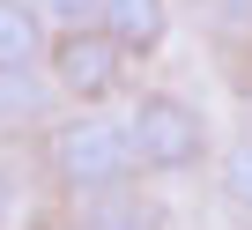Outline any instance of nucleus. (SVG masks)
Wrapping results in <instances>:
<instances>
[{"label": "nucleus", "instance_id": "f257e3e1", "mask_svg": "<svg viewBox=\"0 0 252 230\" xmlns=\"http://www.w3.org/2000/svg\"><path fill=\"white\" fill-rule=\"evenodd\" d=\"M37 156H45V178L60 186V200L141 186V156H134V134H126V111H111V104H67L37 134Z\"/></svg>", "mask_w": 252, "mask_h": 230}, {"label": "nucleus", "instance_id": "f03ea898", "mask_svg": "<svg viewBox=\"0 0 252 230\" xmlns=\"http://www.w3.org/2000/svg\"><path fill=\"white\" fill-rule=\"evenodd\" d=\"M126 134H134V156L149 178H193L208 164V111L178 89H141L126 104Z\"/></svg>", "mask_w": 252, "mask_h": 230}, {"label": "nucleus", "instance_id": "7ed1b4c3", "mask_svg": "<svg viewBox=\"0 0 252 230\" xmlns=\"http://www.w3.org/2000/svg\"><path fill=\"white\" fill-rule=\"evenodd\" d=\"M45 74H52L60 104H111L126 89V74H134V60H126L96 23H67L45 45Z\"/></svg>", "mask_w": 252, "mask_h": 230}, {"label": "nucleus", "instance_id": "20e7f679", "mask_svg": "<svg viewBox=\"0 0 252 230\" xmlns=\"http://www.w3.org/2000/svg\"><path fill=\"white\" fill-rule=\"evenodd\" d=\"M60 230H171V208L149 186H111V193H74L60 208Z\"/></svg>", "mask_w": 252, "mask_h": 230}, {"label": "nucleus", "instance_id": "39448f33", "mask_svg": "<svg viewBox=\"0 0 252 230\" xmlns=\"http://www.w3.org/2000/svg\"><path fill=\"white\" fill-rule=\"evenodd\" d=\"M126 60H156L171 45V0H96V15H89Z\"/></svg>", "mask_w": 252, "mask_h": 230}, {"label": "nucleus", "instance_id": "423d86ee", "mask_svg": "<svg viewBox=\"0 0 252 230\" xmlns=\"http://www.w3.org/2000/svg\"><path fill=\"white\" fill-rule=\"evenodd\" d=\"M45 45H52V23L30 8V0H0V74L45 67Z\"/></svg>", "mask_w": 252, "mask_h": 230}, {"label": "nucleus", "instance_id": "0eeeda50", "mask_svg": "<svg viewBox=\"0 0 252 230\" xmlns=\"http://www.w3.org/2000/svg\"><path fill=\"white\" fill-rule=\"evenodd\" d=\"M52 104H60V89H52V74L45 67H23V74H0V127H52Z\"/></svg>", "mask_w": 252, "mask_h": 230}, {"label": "nucleus", "instance_id": "6e6552de", "mask_svg": "<svg viewBox=\"0 0 252 230\" xmlns=\"http://www.w3.org/2000/svg\"><path fill=\"white\" fill-rule=\"evenodd\" d=\"M215 193H222L230 215L252 223V127H237V134L222 141V156H215Z\"/></svg>", "mask_w": 252, "mask_h": 230}, {"label": "nucleus", "instance_id": "1a4fd4ad", "mask_svg": "<svg viewBox=\"0 0 252 230\" xmlns=\"http://www.w3.org/2000/svg\"><path fill=\"white\" fill-rule=\"evenodd\" d=\"M193 23L222 45H252V0H193Z\"/></svg>", "mask_w": 252, "mask_h": 230}, {"label": "nucleus", "instance_id": "9d476101", "mask_svg": "<svg viewBox=\"0 0 252 230\" xmlns=\"http://www.w3.org/2000/svg\"><path fill=\"white\" fill-rule=\"evenodd\" d=\"M30 8H37L52 30H67V23H89V15H96V0H30Z\"/></svg>", "mask_w": 252, "mask_h": 230}, {"label": "nucleus", "instance_id": "9b49d317", "mask_svg": "<svg viewBox=\"0 0 252 230\" xmlns=\"http://www.w3.org/2000/svg\"><path fill=\"white\" fill-rule=\"evenodd\" d=\"M15 215V178H8V164H0V223Z\"/></svg>", "mask_w": 252, "mask_h": 230}]
</instances>
